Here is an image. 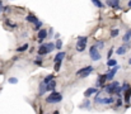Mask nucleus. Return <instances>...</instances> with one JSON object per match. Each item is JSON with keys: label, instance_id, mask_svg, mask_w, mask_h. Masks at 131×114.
<instances>
[{"label": "nucleus", "instance_id": "8", "mask_svg": "<svg viewBox=\"0 0 131 114\" xmlns=\"http://www.w3.org/2000/svg\"><path fill=\"white\" fill-rule=\"evenodd\" d=\"M46 53H48V47H47V44H43L41 46V48L38 50V55H46Z\"/></svg>", "mask_w": 131, "mask_h": 114}, {"label": "nucleus", "instance_id": "18", "mask_svg": "<svg viewBox=\"0 0 131 114\" xmlns=\"http://www.w3.org/2000/svg\"><path fill=\"white\" fill-rule=\"evenodd\" d=\"M55 86H56V82H55V80H54V81H51L50 84H47V90H54Z\"/></svg>", "mask_w": 131, "mask_h": 114}, {"label": "nucleus", "instance_id": "13", "mask_svg": "<svg viewBox=\"0 0 131 114\" xmlns=\"http://www.w3.org/2000/svg\"><path fill=\"white\" fill-rule=\"evenodd\" d=\"M47 90V85L45 84V82H41L40 84V95H43V93Z\"/></svg>", "mask_w": 131, "mask_h": 114}, {"label": "nucleus", "instance_id": "9", "mask_svg": "<svg viewBox=\"0 0 131 114\" xmlns=\"http://www.w3.org/2000/svg\"><path fill=\"white\" fill-rule=\"evenodd\" d=\"M95 93H97V89L95 88H90V89H88V90L84 93V96H85V98H89L92 94H95Z\"/></svg>", "mask_w": 131, "mask_h": 114}, {"label": "nucleus", "instance_id": "19", "mask_svg": "<svg viewBox=\"0 0 131 114\" xmlns=\"http://www.w3.org/2000/svg\"><path fill=\"white\" fill-rule=\"evenodd\" d=\"M92 3L95 5V7H98V8H102V7H103V4H102L99 0H92Z\"/></svg>", "mask_w": 131, "mask_h": 114}, {"label": "nucleus", "instance_id": "15", "mask_svg": "<svg viewBox=\"0 0 131 114\" xmlns=\"http://www.w3.org/2000/svg\"><path fill=\"white\" fill-rule=\"evenodd\" d=\"M126 51H127V46H121L120 48H117V55H123V53H126Z\"/></svg>", "mask_w": 131, "mask_h": 114}, {"label": "nucleus", "instance_id": "33", "mask_svg": "<svg viewBox=\"0 0 131 114\" xmlns=\"http://www.w3.org/2000/svg\"><path fill=\"white\" fill-rule=\"evenodd\" d=\"M129 63H131V58H130V60H129Z\"/></svg>", "mask_w": 131, "mask_h": 114}, {"label": "nucleus", "instance_id": "26", "mask_svg": "<svg viewBox=\"0 0 131 114\" xmlns=\"http://www.w3.org/2000/svg\"><path fill=\"white\" fill-rule=\"evenodd\" d=\"M9 82H10V84H17L18 80H17V79H14V77H12V79H9Z\"/></svg>", "mask_w": 131, "mask_h": 114}, {"label": "nucleus", "instance_id": "23", "mask_svg": "<svg viewBox=\"0 0 131 114\" xmlns=\"http://www.w3.org/2000/svg\"><path fill=\"white\" fill-rule=\"evenodd\" d=\"M61 46H62V42L60 41V39H57V41H56V48H57V50H60Z\"/></svg>", "mask_w": 131, "mask_h": 114}, {"label": "nucleus", "instance_id": "24", "mask_svg": "<svg viewBox=\"0 0 131 114\" xmlns=\"http://www.w3.org/2000/svg\"><path fill=\"white\" fill-rule=\"evenodd\" d=\"M61 66V62H55V71H59Z\"/></svg>", "mask_w": 131, "mask_h": 114}, {"label": "nucleus", "instance_id": "11", "mask_svg": "<svg viewBox=\"0 0 131 114\" xmlns=\"http://www.w3.org/2000/svg\"><path fill=\"white\" fill-rule=\"evenodd\" d=\"M46 37H47V32H46L45 29H41L38 32V38H40V41H42V39H45Z\"/></svg>", "mask_w": 131, "mask_h": 114}, {"label": "nucleus", "instance_id": "32", "mask_svg": "<svg viewBox=\"0 0 131 114\" xmlns=\"http://www.w3.org/2000/svg\"><path fill=\"white\" fill-rule=\"evenodd\" d=\"M129 34H130V37H131V30H129Z\"/></svg>", "mask_w": 131, "mask_h": 114}, {"label": "nucleus", "instance_id": "12", "mask_svg": "<svg viewBox=\"0 0 131 114\" xmlns=\"http://www.w3.org/2000/svg\"><path fill=\"white\" fill-rule=\"evenodd\" d=\"M130 98H131V88L130 89H127L126 91H125V101H126V103H129L130 101Z\"/></svg>", "mask_w": 131, "mask_h": 114}, {"label": "nucleus", "instance_id": "4", "mask_svg": "<svg viewBox=\"0 0 131 114\" xmlns=\"http://www.w3.org/2000/svg\"><path fill=\"white\" fill-rule=\"evenodd\" d=\"M92 71H93V67L92 66H88V67H84V69L79 70V71L76 72V75L82 76V77H87V76H88Z\"/></svg>", "mask_w": 131, "mask_h": 114}, {"label": "nucleus", "instance_id": "5", "mask_svg": "<svg viewBox=\"0 0 131 114\" xmlns=\"http://www.w3.org/2000/svg\"><path fill=\"white\" fill-rule=\"evenodd\" d=\"M104 88H106V91H107V93H110V94H116V90L118 89V82L115 81V82H112L111 85L104 86Z\"/></svg>", "mask_w": 131, "mask_h": 114}, {"label": "nucleus", "instance_id": "16", "mask_svg": "<svg viewBox=\"0 0 131 114\" xmlns=\"http://www.w3.org/2000/svg\"><path fill=\"white\" fill-rule=\"evenodd\" d=\"M27 20L28 22H32V23H38V20H37V18L35 17V15H32V14H29V15H28V17H27Z\"/></svg>", "mask_w": 131, "mask_h": 114}, {"label": "nucleus", "instance_id": "6", "mask_svg": "<svg viewBox=\"0 0 131 114\" xmlns=\"http://www.w3.org/2000/svg\"><path fill=\"white\" fill-rule=\"evenodd\" d=\"M106 80H107V74L101 75V76H99V79H98V81H97V86H104Z\"/></svg>", "mask_w": 131, "mask_h": 114}, {"label": "nucleus", "instance_id": "31", "mask_svg": "<svg viewBox=\"0 0 131 114\" xmlns=\"http://www.w3.org/2000/svg\"><path fill=\"white\" fill-rule=\"evenodd\" d=\"M129 7L131 8V0H130V1H129Z\"/></svg>", "mask_w": 131, "mask_h": 114}, {"label": "nucleus", "instance_id": "29", "mask_svg": "<svg viewBox=\"0 0 131 114\" xmlns=\"http://www.w3.org/2000/svg\"><path fill=\"white\" fill-rule=\"evenodd\" d=\"M121 104H122V101H121V99H118V100H117V107H120Z\"/></svg>", "mask_w": 131, "mask_h": 114}, {"label": "nucleus", "instance_id": "3", "mask_svg": "<svg viewBox=\"0 0 131 114\" xmlns=\"http://www.w3.org/2000/svg\"><path fill=\"white\" fill-rule=\"evenodd\" d=\"M89 55H90V58H92L93 61H98V60H101V53H99L98 47H97V46H93V47H90Z\"/></svg>", "mask_w": 131, "mask_h": 114}, {"label": "nucleus", "instance_id": "30", "mask_svg": "<svg viewBox=\"0 0 131 114\" xmlns=\"http://www.w3.org/2000/svg\"><path fill=\"white\" fill-rule=\"evenodd\" d=\"M112 52H113V50H110V51H108V57H111V55H112Z\"/></svg>", "mask_w": 131, "mask_h": 114}, {"label": "nucleus", "instance_id": "35", "mask_svg": "<svg viewBox=\"0 0 131 114\" xmlns=\"http://www.w3.org/2000/svg\"><path fill=\"white\" fill-rule=\"evenodd\" d=\"M1 4H3V3H1V1H0V5H1Z\"/></svg>", "mask_w": 131, "mask_h": 114}, {"label": "nucleus", "instance_id": "1", "mask_svg": "<svg viewBox=\"0 0 131 114\" xmlns=\"http://www.w3.org/2000/svg\"><path fill=\"white\" fill-rule=\"evenodd\" d=\"M87 41H88L87 37H79V38H78V43H76V51L78 52H83L85 50Z\"/></svg>", "mask_w": 131, "mask_h": 114}, {"label": "nucleus", "instance_id": "14", "mask_svg": "<svg viewBox=\"0 0 131 114\" xmlns=\"http://www.w3.org/2000/svg\"><path fill=\"white\" fill-rule=\"evenodd\" d=\"M65 57V52H60V53H57L56 55V57H55V62H61V60Z\"/></svg>", "mask_w": 131, "mask_h": 114}, {"label": "nucleus", "instance_id": "2", "mask_svg": "<svg viewBox=\"0 0 131 114\" xmlns=\"http://www.w3.org/2000/svg\"><path fill=\"white\" fill-rule=\"evenodd\" d=\"M61 99H62V95L60 93H55L54 91L48 98H46V101L47 103H59V101H61Z\"/></svg>", "mask_w": 131, "mask_h": 114}, {"label": "nucleus", "instance_id": "10", "mask_svg": "<svg viewBox=\"0 0 131 114\" xmlns=\"http://www.w3.org/2000/svg\"><path fill=\"white\" fill-rule=\"evenodd\" d=\"M118 3H120V0H107V4L110 5V7H112V8H117Z\"/></svg>", "mask_w": 131, "mask_h": 114}, {"label": "nucleus", "instance_id": "27", "mask_svg": "<svg viewBox=\"0 0 131 114\" xmlns=\"http://www.w3.org/2000/svg\"><path fill=\"white\" fill-rule=\"evenodd\" d=\"M41 26H42V24H41V22H38V23H37V24H36L35 29H36V30H40V28H41Z\"/></svg>", "mask_w": 131, "mask_h": 114}, {"label": "nucleus", "instance_id": "25", "mask_svg": "<svg viewBox=\"0 0 131 114\" xmlns=\"http://www.w3.org/2000/svg\"><path fill=\"white\" fill-rule=\"evenodd\" d=\"M117 34H118V30H117V29H113V30L111 32V37H116Z\"/></svg>", "mask_w": 131, "mask_h": 114}, {"label": "nucleus", "instance_id": "34", "mask_svg": "<svg viewBox=\"0 0 131 114\" xmlns=\"http://www.w3.org/2000/svg\"><path fill=\"white\" fill-rule=\"evenodd\" d=\"M54 114H59V113H57V112H55V113H54Z\"/></svg>", "mask_w": 131, "mask_h": 114}, {"label": "nucleus", "instance_id": "28", "mask_svg": "<svg viewBox=\"0 0 131 114\" xmlns=\"http://www.w3.org/2000/svg\"><path fill=\"white\" fill-rule=\"evenodd\" d=\"M83 107H89V101L85 100V101H84V104H83Z\"/></svg>", "mask_w": 131, "mask_h": 114}, {"label": "nucleus", "instance_id": "17", "mask_svg": "<svg viewBox=\"0 0 131 114\" xmlns=\"http://www.w3.org/2000/svg\"><path fill=\"white\" fill-rule=\"evenodd\" d=\"M51 81H54V75H48L47 77H46L45 80H43V82H45L46 85H47V84H50V82H51Z\"/></svg>", "mask_w": 131, "mask_h": 114}, {"label": "nucleus", "instance_id": "21", "mask_svg": "<svg viewBox=\"0 0 131 114\" xmlns=\"http://www.w3.org/2000/svg\"><path fill=\"white\" fill-rule=\"evenodd\" d=\"M130 38H131V37H130V34H129V32H127L126 34L123 36V38H122V39H123V42H126V43H127V42L130 41Z\"/></svg>", "mask_w": 131, "mask_h": 114}, {"label": "nucleus", "instance_id": "22", "mask_svg": "<svg viewBox=\"0 0 131 114\" xmlns=\"http://www.w3.org/2000/svg\"><path fill=\"white\" fill-rule=\"evenodd\" d=\"M27 48H28V44H23V46H22V47L17 48V51H18V52H22V51H26Z\"/></svg>", "mask_w": 131, "mask_h": 114}, {"label": "nucleus", "instance_id": "20", "mask_svg": "<svg viewBox=\"0 0 131 114\" xmlns=\"http://www.w3.org/2000/svg\"><path fill=\"white\" fill-rule=\"evenodd\" d=\"M107 65L108 66H117V62H116V60H108Z\"/></svg>", "mask_w": 131, "mask_h": 114}, {"label": "nucleus", "instance_id": "7", "mask_svg": "<svg viewBox=\"0 0 131 114\" xmlns=\"http://www.w3.org/2000/svg\"><path fill=\"white\" fill-rule=\"evenodd\" d=\"M117 70H118V66H115L113 69L107 74V80H112V79H113L115 75H116V72H117Z\"/></svg>", "mask_w": 131, "mask_h": 114}]
</instances>
